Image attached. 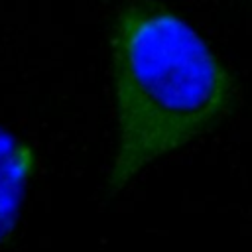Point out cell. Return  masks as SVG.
<instances>
[{
    "mask_svg": "<svg viewBox=\"0 0 252 252\" xmlns=\"http://www.w3.org/2000/svg\"><path fill=\"white\" fill-rule=\"evenodd\" d=\"M116 150L106 195L213 132L236 104V83L211 45L159 0H128L110 26Z\"/></svg>",
    "mask_w": 252,
    "mask_h": 252,
    "instance_id": "6da1fadb",
    "label": "cell"
}]
</instances>
